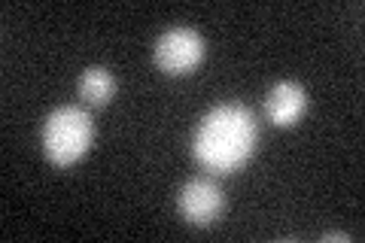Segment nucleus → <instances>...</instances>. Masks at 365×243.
<instances>
[{"mask_svg": "<svg viewBox=\"0 0 365 243\" xmlns=\"http://www.w3.org/2000/svg\"><path fill=\"white\" fill-rule=\"evenodd\" d=\"M307 110V91L292 83V79H283V83L271 86L268 98H265V115L277 125V128H289L304 115Z\"/></svg>", "mask_w": 365, "mask_h": 243, "instance_id": "nucleus-5", "label": "nucleus"}, {"mask_svg": "<svg viewBox=\"0 0 365 243\" xmlns=\"http://www.w3.org/2000/svg\"><path fill=\"white\" fill-rule=\"evenodd\" d=\"M259 140L256 115L244 103H220L201 119L195 131V158L213 173H232L253 155Z\"/></svg>", "mask_w": 365, "mask_h": 243, "instance_id": "nucleus-1", "label": "nucleus"}, {"mask_svg": "<svg viewBox=\"0 0 365 243\" xmlns=\"http://www.w3.org/2000/svg\"><path fill=\"white\" fill-rule=\"evenodd\" d=\"M180 213L189 225L207 228L222 213V189L207 177H195L180 189Z\"/></svg>", "mask_w": 365, "mask_h": 243, "instance_id": "nucleus-4", "label": "nucleus"}, {"mask_svg": "<svg viewBox=\"0 0 365 243\" xmlns=\"http://www.w3.org/2000/svg\"><path fill=\"white\" fill-rule=\"evenodd\" d=\"M91 115L86 107H64L52 110L43 122V152L55 167H71L88 152L91 146Z\"/></svg>", "mask_w": 365, "mask_h": 243, "instance_id": "nucleus-2", "label": "nucleus"}, {"mask_svg": "<svg viewBox=\"0 0 365 243\" xmlns=\"http://www.w3.org/2000/svg\"><path fill=\"white\" fill-rule=\"evenodd\" d=\"M204 52H207V43L195 28H170L165 31L155 43V64L158 71L168 76H186L204 61Z\"/></svg>", "mask_w": 365, "mask_h": 243, "instance_id": "nucleus-3", "label": "nucleus"}, {"mask_svg": "<svg viewBox=\"0 0 365 243\" xmlns=\"http://www.w3.org/2000/svg\"><path fill=\"white\" fill-rule=\"evenodd\" d=\"M326 240H350L347 234H326Z\"/></svg>", "mask_w": 365, "mask_h": 243, "instance_id": "nucleus-7", "label": "nucleus"}, {"mask_svg": "<svg viewBox=\"0 0 365 243\" xmlns=\"http://www.w3.org/2000/svg\"><path fill=\"white\" fill-rule=\"evenodd\" d=\"M113 95H116V76L107 67H86L79 76V98L88 107H104L113 100Z\"/></svg>", "mask_w": 365, "mask_h": 243, "instance_id": "nucleus-6", "label": "nucleus"}]
</instances>
